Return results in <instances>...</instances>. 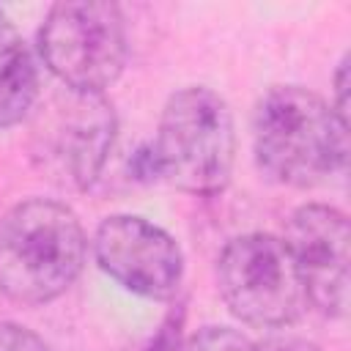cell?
I'll list each match as a JSON object with an SVG mask.
<instances>
[{
    "mask_svg": "<svg viewBox=\"0 0 351 351\" xmlns=\"http://www.w3.org/2000/svg\"><path fill=\"white\" fill-rule=\"evenodd\" d=\"M252 145L269 178L288 186H315L346 167L348 121L318 93L280 85L255 107Z\"/></svg>",
    "mask_w": 351,
    "mask_h": 351,
    "instance_id": "1",
    "label": "cell"
},
{
    "mask_svg": "<svg viewBox=\"0 0 351 351\" xmlns=\"http://www.w3.org/2000/svg\"><path fill=\"white\" fill-rule=\"evenodd\" d=\"M85 230L77 214L47 197H30L0 217V293L19 304L58 299L82 271Z\"/></svg>",
    "mask_w": 351,
    "mask_h": 351,
    "instance_id": "2",
    "label": "cell"
},
{
    "mask_svg": "<svg viewBox=\"0 0 351 351\" xmlns=\"http://www.w3.org/2000/svg\"><path fill=\"white\" fill-rule=\"evenodd\" d=\"M233 151V115L219 93L206 85H189L167 99L151 143L159 178L181 192L211 197L230 178Z\"/></svg>",
    "mask_w": 351,
    "mask_h": 351,
    "instance_id": "3",
    "label": "cell"
},
{
    "mask_svg": "<svg viewBox=\"0 0 351 351\" xmlns=\"http://www.w3.org/2000/svg\"><path fill=\"white\" fill-rule=\"evenodd\" d=\"M41 58L69 88L104 93L126 66V22L115 3L66 0L55 3L41 25Z\"/></svg>",
    "mask_w": 351,
    "mask_h": 351,
    "instance_id": "4",
    "label": "cell"
},
{
    "mask_svg": "<svg viewBox=\"0 0 351 351\" xmlns=\"http://www.w3.org/2000/svg\"><path fill=\"white\" fill-rule=\"evenodd\" d=\"M219 293L244 324L280 329L307 307V296L282 239L244 233L228 241L217 263Z\"/></svg>",
    "mask_w": 351,
    "mask_h": 351,
    "instance_id": "5",
    "label": "cell"
},
{
    "mask_svg": "<svg viewBox=\"0 0 351 351\" xmlns=\"http://www.w3.org/2000/svg\"><path fill=\"white\" fill-rule=\"evenodd\" d=\"M115 110L104 93L69 90L47 101L33 132L38 167L69 189H88L115 143Z\"/></svg>",
    "mask_w": 351,
    "mask_h": 351,
    "instance_id": "6",
    "label": "cell"
},
{
    "mask_svg": "<svg viewBox=\"0 0 351 351\" xmlns=\"http://www.w3.org/2000/svg\"><path fill=\"white\" fill-rule=\"evenodd\" d=\"M93 255L104 274L148 299L176 296L184 277V255L170 233L143 217H107L93 236Z\"/></svg>",
    "mask_w": 351,
    "mask_h": 351,
    "instance_id": "7",
    "label": "cell"
},
{
    "mask_svg": "<svg viewBox=\"0 0 351 351\" xmlns=\"http://www.w3.org/2000/svg\"><path fill=\"white\" fill-rule=\"evenodd\" d=\"M348 239L346 214L321 203L296 208L282 239L307 302L335 318L348 307Z\"/></svg>",
    "mask_w": 351,
    "mask_h": 351,
    "instance_id": "8",
    "label": "cell"
},
{
    "mask_svg": "<svg viewBox=\"0 0 351 351\" xmlns=\"http://www.w3.org/2000/svg\"><path fill=\"white\" fill-rule=\"evenodd\" d=\"M38 104V69L27 49L0 71V129L22 123Z\"/></svg>",
    "mask_w": 351,
    "mask_h": 351,
    "instance_id": "9",
    "label": "cell"
},
{
    "mask_svg": "<svg viewBox=\"0 0 351 351\" xmlns=\"http://www.w3.org/2000/svg\"><path fill=\"white\" fill-rule=\"evenodd\" d=\"M186 351H255V343L230 326H206L192 337Z\"/></svg>",
    "mask_w": 351,
    "mask_h": 351,
    "instance_id": "10",
    "label": "cell"
},
{
    "mask_svg": "<svg viewBox=\"0 0 351 351\" xmlns=\"http://www.w3.org/2000/svg\"><path fill=\"white\" fill-rule=\"evenodd\" d=\"M0 351H52L44 337L30 332L27 326L0 321Z\"/></svg>",
    "mask_w": 351,
    "mask_h": 351,
    "instance_id": "11",
    "label": "cell"
},
{
    "mask_svg": "<svg viewBox=\"0 0 351 351\" xmlns=\"http://www.w3.org/2000/svg\"><path fill=\"white\" fill-rule=\"evenodd\" d=\"M184 313L178 310H173L165 321H162V326L156 329V335L148 340V346H145V351H186V343H184Z\"/></svg>",
    "mask_w": 351,
    "mask_h": 351,
    "instance_id": "12",
    "label": "cell"
},
{
    "mask_svg": "<svg viewBox=\"0 0 351 351\" xmlns=\"http://www.w3.org/2000/svg\"><path fill=\"white\" fill-rule=\"evenodd\" d=\"M22 52H25V47H22V38H19L16 27H14L11 19L0 11V71H5Z\"/></svg>",
    "mask_w": 351,
    "mask_h": 351,
    "instance_id": "13",
    "label": "cell"
},
{
    "mask_svg": "<svg viewBox=\"0 0 351 351\" xmlns=\"http://www.w3.org/2000/svg\"><path fill=\"white\" fill-rule=\"evenodd\" d=\"M255 351H321L315 343L304 337H291V335H274L261 343H255Z\"/></svg>",
    "mask_w": 351,
    "mask_h": 351,
    "instance_id": "14",
    "label": "cell"
},
{
    "mask_svg": "<svg viewBox=\"0 0 351 351\" xmlns=\"http://www.w3.org/2000/svg\"><path fill=\"white\" fill-rule=\"evenodd\" d=\"M348 58H343L340 60V66H337V74H335V93H337V101L332 104L335 107V112L340 115V118H346L348 121V101H346V90H348Z\"/></svg>",
    "mask_w": 351,
    "mask_h": 351,
    "instance_id": "15",
    "label": "cell"
}]
</instances>
